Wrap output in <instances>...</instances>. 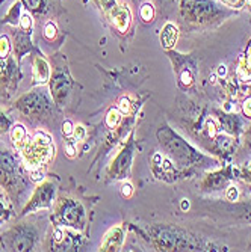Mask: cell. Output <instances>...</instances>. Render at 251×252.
I'll return each mask as SVG.
<instances>
[{
  "label": "cell",
  "mask_w": 251,
  "mask_h": 252,
  "mask_svg": "<svg viewBox=\"0 0 251 252\" xmlns=\"http://www.w3.org/2000/svg\"><path fill=\"white\" fill-rule=\"evenodd\" d=\"M167 52H168V55L171 58L176 59L174 66H180L179 70H176L177 71V76H179V83L183 86V88H189L194 83V79H195V74H194L195 71L189 70V68H195L194 63L185 55H179V53H176L173 50H167Z\"/></svg>",
  "instance_id": "obj_15"
},
{
  "label": "cell",
  "mask_w": 251,
  "mask_h": 252,
  "mask_svg": "<svg viewBox=\"0 0 251 252\" xmlns=\"http://www.w3.org/2000/svg\"><path fill=\"white\" fill-rule=\"evenodd\" d=\"M106 17L109 18L113 29L120 33H126L132 26V12L124 3H117L106 14Z\"/></svg>",
  "instance_id": "obj_14"
},
{
  "label": "cell",
  "mask_w": 251,
  "mask_h": 252,
  "mask_svg": "<svg viewBox=\"0 0 251 252\" xmlns=\"http://www.w3.org/2000/svg\"><path fill=\"white\" fill-rule=\"evenodd\" d=\"M17 148L20 150L25 163L32 169L45 166L55 157L53 139L45 131H36L34 136H28V139Z\"/></svg>",
  "instance_id": "obj_4"
},
{
  "label": "cell",
  "mask_w": 251,
  "mask_h": 252,
  "mask_svg": "<svg viewBox=\"0 0 251 252\" xmlns=\"http://www.w3.org/2000/svg\"><path fill=\"white\" fill-rule=\"evenodd\" d=\"M32 25H34L32 15H31L29 12H26V14H21V17H20V21H18V28H20V31L31 32V31H32Z\"/></svg>",
  "instance_id": "obj_29"
},
{
  "label": "cell",
  "mask_w": 251,
  "mask_h": 252,
  "mask_svg": "<svg viewBox=\"0 0 251 252\" xmlns=\"http://www.w3.org/2000/svg\"><path fill=\"white\" fill-rule=\"evenodd\" d=\"M216 145H218V148L219 150H222V151H232L233 150V145H235V142H233V139L230 136H225V134H219V136H216Z\"/></svg>",
  "instance_id": "obj_26"
},
{
  "label": "cell",
  "mask_w": 251,
  "mask_h": 252,
  "mask_svg": "<svg viewBox=\"0 0 251 252\" xmlns=\"http://www.w3.org/2000/svg\"><path fill=\"white\" fill-rule=\"evenodd\" d=\"M245 68L248 71H251V41L245 50Z\"/></svg>",
  "instance_id": "obj_39"
},
{
  "label": "cell",
  "mask_w": 251,
  "mask_h": 252,
  "mask_svg": "<svg viewBox=\"0 0 251 252\" xmlns=\"http://www.w3.org/2000/svg\"><path fill=\"white\" fill-rule=\"evenodd\" d=\"M157 139L161 147L167 151V154L173 160H176L180 166H206L209 165V162H212L208 157L200 154L183 137L165 124L157 130Z\"/></svg>",
  "instance_id": "obj_2"
},
{
  "label": "cell",
  "mask_w": 251,
  "mask_h": 252,
  "mask_svg": "<svg viewBox=\"0 0 251 252\" xmlns=\"http://www.w3.org/2000/svg\"><path fill=\"white\" fill-rule=\"evenodd\" d=\"M11 49H12V44L9 41V38L6 35L0 36V59H6L11 55Z\"/></svg>",
  "instance_id": "obj_28"
},
{
  "label": "cell",
  "mask_w": 251,
  "mask_h": 252,
  "mask_svg": "<svg viewBox=\"0 0 251 252\" xmlns=\"http://www.w3.org/2000/svg\"><path fill=\"white\" fill-rule=\"evenodd\" d=\"M94 3H96L105 14H108L113 6L117 5V0H94Z\"/></svg>",
  "instance_id": "obj_31"
},
{
  "label": "cell",
  "mask_w": 251,
  "mask_h": 252,
  "mask_svg": "<svg viewBox=\"0 0 251 252\" xmlns=\"http://www.w3.org/2000/svg\"><path fill=\"white\" fill-rule=\"evenodd\" d=\"M123 120V113L120 112L118 107H112L109 109V112L106 113V118H105V124L108 126V128L110 130H115Z\"/></svg>",
  "instance_id": "obj_22"
},
{
  "label": "cell",
  "mask_w": 251,
  "mask_h": 252,
  "mask_svg": "<svg viewBox=\"0 0 251 252\" xmlns=\"http://www.w3.org/2000/svg\"><path fill=\"white\" fill-rule=\"evenodd\" d=\"M65 153H67V156H68V157H74V156H76V153H77V151H76L74 142H72V141H70V142H67V144H65Z\"/></svg>",
  "instance_id": "obj_40"
},
{
  "label": "cell",
  "mask_w": 251,
  "mask_h": 252,
  "mask_svg": "<svg viewBox=\"0 0 251 252\" xmlns=\"http://www.w3.org/2000/svg\"><path fill=\"white\" fill-rule=\"evenodd\" d=\"M55 196H56V186L52 181H42L34 189L32 196L26 202V205L21 210V216H28L31 213L50 209L55 204Z\"/></svg>",
  "instance_id": "obj_9"
},
{
  "label": "cell",
  "mask_w": 251,
  "mask_h": 252,
  "mask_svg": "<svg viewBox=\"0 0 251 252\" xmlns=\"http://www.w3.org/2000/svg\"><path fill=\"white\" fill-rule=\"evenodd\" d=\"M247 5H250V6H251V0H247Z\"/></svg>",
  "instance_id": "obj_41"
},
{
  "label": "cell",
  "mask_w": 251,
  "mask_h": 252,
  "mask_svg": "<svg viewBox=\"0 0 251 252\" xmlns=\"http://www.w3.org/2000/svg\"><path fill=\"white\" fill-rule=\"evenodd\" d=\"M20 17H21V3L20 2H14L12 6L9 8V11L6 12L3 21L8 23V25H12V26H18V21H20Z\"/></svg>",
  "instance_id": "obj_23"
},
{
  "label": "cell",
  "mask_w": 251,
  "mask_h": 252,
  "mask_svg": "<svg viewBox=\"0 0 251 252\" xmlns=\"http://www.w3.org/2000/svg\"><path fill=\"white\" fill-rule=\"evenodd\" d=\"M86 134H88V131H86V128L82 126V124H77V126H74V130H73V137H74V141H83L85 137H86Z\"/></svg>",
  "instance_id": "obj_32"
},
{
  "label": "cell",
  "mask_w": 251,
  "mask_h": 252,
  "mask_svg": "<svg viewBox=\"0 0 251 252\" xmlns=\"http://www.w3.org/2000/svg\"><path fill=\"white\" fill-rule=\"evenodd\" d=\"M140 17L144 23H151L154 20V6L151 3H144L140 9Z\"/></svg>",
  "instance_id": "obj_27"
},
{
  "label": "cell",
  "mask_w": 251,
  "mask_h": 252,
  "mask_svg": "<svg viewBox=\"0 0 251 252\" xmlns=\"http://www.w3.org/2000/svg\"><path fill=\"white\" fill-rule=\"evenodd\" d=\"M21 74L11 58L0 59V93L12 94L18 86Z\"/></svg>",
  "instance_id": "obj_12"
},
{
  "label": "cell",
  "mask_w": 251,
  "mask_h": 252,
  "mask_svg": "<svg viewBox=\"0 0 251 252\" xmlns=\"http://www.w3.org/2000/svg\"><path fill=\"white\" fill-rule=\"evenodd\" d=\"M126 240V226L124 223H118V225H113L112 228H109L108 233L105 234L99 251L103 252H117L123 248Z\"/></svg>",
  "instance_id": "obj_13"
},
{
  "label": "cell",
  "mask_w": 251,
  "mask_h": 252,
  "mask_svg": "<svg viewBox=\"0 0 251 252\" xmlns=\"http://www.w3.org/2000/svg\"><path fill=\"white\" fill-rule=\"evenodd\" d=\"M218 120L225 133L239 134L242 131V121L236 115H227V113H222V115L218 117Z\"/></svg>",
  "instance_id": "obj_20"
},
{
  "label": "cell",
  "mask_w": 251,
  "mask_h": 252,
  "mask_svg": "<svg viewBox=\"0 0 251 252\" xmlns=\"http://www.w3.org/2000/svg\"><path fill=\"white\" fill-rule=\"evenodd\" d=\"M73 88V79L68 73L67 66H58L52 73V77L49 80V93L53 100V104L58 109H62L67 106V101L70 98Z\"/></svg>",
  "instance_id": "obj_8"
},
{
  "label": "cell",
  "mask_w": 251,
  "mask_h": 252,
  "mask_svg": "<svg viewBox=\"0 0 251 252\" xmlns=\"http://www.w3.org/2000/svg\"><path fill=\"white\" fill-rule=\"evenodd\" d=\"M221 2L232 9H242L247 5V0H221Z\"/></svg>",
  "instance_id": "obj_34"
},
{
  "label": "cell",
  "mask_w": 251,
  "mask_h": 252,
  "mask_svg": "<svg viewBox=\"0 0 251 252\" xmlns=\"http://www.w3.org/2000/svg\"><path fill=\"white\" fill-rule=\"evenodd\" d=\"M242 112L247 120H251V95L247 97L242 103Z\"/></svg>",
  "instance_id": "obj_35"
},
{
  "label": "cell",
  "mask_w": 251,
  "mask_h": 252,
  "mask_svg": "<svg viewBox=\"0 0 251 252\" xmlns=\"http://www.w3.org/2000/svg\"><path fill=\"white\" fill-rule=\"evenodd\" d=\"M235 207L238 209V213H236L238 216H241V218H244V219L251 222V198L245 199L244 202L236 204Z\"/></svg>",
  "instance_id": "obj_24"
},
{
  "label": "cell",
  "mask_w": 251,
  "mask_h": 252,
  "mask_svg": "<svg viewBox=\"0 0 251 252\" xmlns=\"http://www.w3.org/2000/svg\"><path fill=\"white\" fill-rule=\"evenodd\" d=\"M42 36L47 39L49 42H52V41H55L56 39V36H58V28H56V25L53 21H47L44 25V29H42Z\"/></svg>",
  "instance_id": "obj_25"
},
{
  "label": "cell",
  "mask_w": 251,
  "mask_h": 252,
  "mask_svg": "<svg viewBox=\"0 0 251 252\" xmlns=\"http://www.w3.org/2000/svg\"><path fill=\"white\" fill-rule=\"evenodd\" d=\"M232 180V172L230 168L218 169L215 172H211L208 177H204L201 181V190L204 192H218L227 188L229 181Z\"/></svg>",
  "instance_id": "obj_16"
},
{
  "label": "cell",
  "mask_w": 251,
  "mask_h": 252,
  "mask_svg": "<svg viewBox=\"0 0 251 252\" xmlns=\"http://www.w3.org/2000/svg\"><path fill=\"white\" fill-rule=\"evenodd\" d=\"M132 195H133V188H132V185H130V183H124L123 188H121V196L126 198V199H129V198H132Z\"/></svg>",
  "instance_id": "obj_37"
},
{
  "label": "cell",
  "mask_w": 251,
  "mask_h": 252,
  "mask_svg": "<svg viewBox=\"0 0 251 252\" xmlns=\"http://www.w3.org/2000/svg\"><path fill=\"white\" fill-rule=\"evenodd\" d=\"M52 77V66L42 55L35 53L32 59V85L34 86H42L49 85V80Z\"/></svg>",
  "instance_id": "obj_17"
},
{
  "label": "cell",
  "mask_w": 251,
  "mask_h": 252,
  "mask_svg": "<svg viewBox=\"0 0 251 252\" xmlns=\"http://www.w3.org/2000/svg\"><path fill=\"white\" fill-rule=\"evenodd\" d=\"M145 236L157 251H227L224 246L206 243L200 236L181 230L174 225L154 223Z\"/></svg>",
  "instance_id": "obj_1"
},
{
  "label": "cell",
  "mask_w": 251,
  "mask_h": 252,
  "mask_svg": "<svg viewBox=\"0 0 251 252\" xmlns=\"http://www.w3.org/2000/svg\"><path fill=\"white\" fill-rule=\"evenodd\" d=\"M118 109H120V112L123 113V115H127V113L130 112V101L127 98H121V101L118 104Z\"/></svg>",
  "instance_id": "obj_38"
},
{
  "label": "cell",
  "mask_w": 251,
  "mask_h": 252,
  "mask_svg": "<svg viewBox=\"0 0 251 252\" xmlns=\"http://www.w3.org/2000/svg\"><path fill=\"white\" fill-rule=\"evenodd\" d=\"M180 14L188 25L214 26L232 15V11L219 6L214 0H181Z\"/></svg>",
  "instance_id": "obj_3"
},
{
  "label": "cell",
  "mask_w": 251,
  "mask_h": 252,
  "mask_svg": "<svg viewBox=\"0 0 251 252\" xmlns=\"http://www.w3.org/2000/svg\"><path fill=\"white\" fill-rule=\"evenodd\" d=\"M14 107L28 118H41L52 113L53 100L39 91H31V93L18 97L14 103Z\"/></svg>",
  "instance_id": "obj_6"
},
{
  "label": "cell",
  "mask_w": 251,
  "mask_h": 252,
  "mask_svg": "<svg viewBox=\"0 0 251 252\" xmlns=\"http://www.w3.org/2000/svg\"><path fill=\"white\" fill-rule=\"evenodd\" d=\"M36 230L28 223H21L12 226L11 230L0 236L2 245L6 251H17V252H26L34 251L36 243Z\"/></svg>",
  "instance_id": "obj_7"
},
{
  "label": "cell",
  "mask_w": 251,
  "mask_h": 252,
  "mask_svg": "<svg viewBox=\"0 0 251 252\" xmlns=\"http://www.w3.org/2000/svg\"><path fill=\"white\" fill-rule=\"evenodd\" d=\"M159 39H161V44L165 50H173L174 45L177 44L179 39V29L173 23H167V25L162 28L161 35H159Z\"/></svg>",
  "instance_id": "obj_18"
},
{
  "label": "cell",
  "mask_w": 251,
  "mask_h": 252,
  "mask_svg": "<svg viewBox=\"0 0 251 252\" xmlns=\"http://www.w3.org/2000/svg\"><path fill=\"white\" fill-rule=\"evenodd\" d=\"M73 130H74L73 123H72L70 120H65L64 124H62V134L68 137V136H72V134H73Z\"/></svg>",
  "instance_id": "obj_36"
},
{
  "label": "cell",
  "mask_w": 251,
  "mask_h": 252,
  "mask_svg": "<svg viewBox=\"0 0 251 252\" xmlns=\"http://www.w3.org/2000/svg\"><path fill=\"white\" fill-rule=\"evenodd\" d=\"M52 220L56 225L73 228L82 233L86 228V212L80 201L64 196L53 204Z\"/></svg>",
  "instance_id": "obj_5"
},
{
  "label": "cell",
  "mask_w": 251,
  "mask_h": 252,
  "mask_svg": "<svg viewBox=\"0 0 251 252\" xmlns=\"http://www.w3.org/2000/svg\"><path fill=\"white\" fill-rule=\"evenodd\" d=\"M12 127V121L11 118L6 115V113L3 110H0V134L3 133H8Z\"/></svg>",
  "instance_id": "obj_30"
},
{
  "label": "cell",
  "mask_w": 251,
  "mask_h": 252,
  "mask_svg": "<svg viewBox=\"0 0 251 252\" xmlns=\"http://www.w3.org/2000/svg\"><path fill=\"white\" fill-rule=\"evenodd\" d=\"M9 134H11V139L15 144V147L21 145L23 142L28 139V136H29L26 127L21 126V124H12V127L9 130Z\"/></svg>",
  "instance_id": "obj_21"
},
{
  "label": "cell",
  "mask_w": 251,
  "mask_h": 252,
  "mask_svg": "<svg viewBox=\"0 0 251 252\" xmlns=\"http://www.w3.org/2000/svg\"><path fill=\"white\" fill-rule=\"evenodd\" d=\"M133 162V133H130L129 141L126 145L118 151L115 158L112 160V163L108 168V177L113 181L117 180H126L129 177L130 168Z\"/></svg>",
  "instance_id": "obj_11"
},
{
  "label": "cell",
  "mask_w": 251,
  "mask_h": 252,
  "mask_svg": "<svg viewBox=\"0 0 251 252\" xmlns=\"http://www.w3.org/2000/svg\"><path fill=\"white\" fill-rule=\"evenodd\" d=\"M23 3L29 12H35L42 6V0H23Z\"/></svg>",
  "instance_id": "obj_33"
},
{
  "label": "cell",
  "mask_w": 251,
  "mask_h": 252,
  "mask_svg": "<svg viewBox=\"0 0 251 252\" xmlns=\"http://www.w3.org/2000/svg\"><path fill=\"white\" fill-rule=\"evenodd\" d=\"M85 245H86V239L80 234V231L61 225H56L50 239L52 251H67V252L82 251Z\"/></svg>",
  "instance_id": "obj_10"
},
{
  "label": "cell",
  "mask_w": 251,
  "mask_h": 252,
  "mask_svg": "<svg viewBox=\"0 0 251 252\" xmlns=\"http://www.w3.org/2000/svg\"><path fill=\"white\" fill-rule=\"evenodd\" d=\"M0 168L5 169L9 174L20 175V165L17 162L15 156L11 151L3 150V148H0Z\"/></svg>",
  "instance_id": "obj_19"
}]
</instances>
